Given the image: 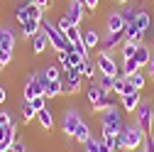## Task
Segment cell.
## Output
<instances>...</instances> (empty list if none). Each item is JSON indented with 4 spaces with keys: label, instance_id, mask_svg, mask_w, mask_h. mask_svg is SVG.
Instances as JSON below:
<instances>
[{
    "label": "cell",
    "instance_id": "1",
    "mask_svg": "<svg viewBox=\"0 0 154 152\" xmlns=\"http://www.w3.org/2000/svg\"><path fill=\"white\" fill-rule=\"evenodd\" d=\"M144 138H147V135L137 128V123H134V125H125V128L118 132V150H122V152H134L137 147H142Z\"/></svg>",
    "mask_w": 154,
    "mask_h": 152
},
{
    "label": "cell",
    "instance_id": "2",
    "mask_svg": "<svg viewBox=\"0 0 154 152\" xmlns=\"http://www.w3.org/2000/svg\"><path fill=\"white\" fill-rule=\"evenodd\" d=\"M42 30L47 32V37H49V44H51V49L56 52V54H59V52H69L73 44L69 42V37L59 30V27H56L51 20H42Z\"/></svg>",
    "mask_w": 154,
    "mask_h": 152
},
{
    "label": "cell",
    "instance_id": "3",
    "mask_svg": "<svg viewBox=\"0 0 154 152\" xmlns=\"http://www.w3.org/2000/svg\"><path fill=\"white\" fill-rule=\"evenodd\" d=\"M95 66H98V71L105 74V76H118L122 64H120V59H115V54H112V52L100 49L98 54H95Z\"/></svg>",
    "mask_w": 154,
    "mask_h": 152
},
{
    "label": "cell",
    "instance_id": "4",
    "mask_svg": "<svg viewBox=\"0 0 154 152\" xmlns=\"http://www.w3.org/2000/svg\"><path fill=\"white\" fill-rule=\"evenodd\" d=\"M44 91H47V76H44V71H34L29 79H27V84H25L22 98L25 101H32L37 96H44Z\"/></svg>",
    "mask_w": 154,
    "mask_h": 152
},
{
    "label": "cell",
    "instance_id": "5",
    "mask_svg": "<svg viewBox=\"0 0 154 152\" xmlns=\"http://www.w3.org/2000/svg\"><path fill=\"white\" fill-rule=\"evenodd\" d=\"M134 116H137V128L144 132V135H152V130H154V106L152 103H147V101H142L140 103V108L134 110Z\"/></svg>",
    "mask_w": 154,
    "mask_h": 152
},
{
    "label": "cell",
    "instance_id": "6",
    "mask_svg": "<svg viewBox=\"0 0 154 152\" xmlns=\"http://www.w3.org/2000/svg\"><path fill=\"white\" fill-rule=\"evenodd\" d=\"M100 128L112 130L115 135H118V132L125 128L122 113H120V108H118V106H112V108H108V110H103V113H100Z\"/></svg>",
    "mask_w": 154,
    "mask_h": 152
},
{
    "label": "cell",
    "instance_id": "7",
    "mask_svg": "<svg viewBox=\"0 0 154 152\" xmlns=\"http://www.w3.org/2000/svg\"><path fill=\"white\" fill-rule=\"evenodd\" d=\"M81 113L76 110V108H69L66 113H64V118H61V130H64V135L66 138H73V132H76V128L81 125Z\"/></svg>",
    "mask_w": 154,
    "mask_h": 152
},
{
    "label": "cell",
    "instance_id": "8",
    "mask_svg": "<svg viewBox=\"0 0 154 152\" xmlns=\"http://www.w3.org/2000/svg\"><path fill=\"white\" fill-rule=\"evenodd\" d=\"M125 25L127 22H125V17H122L120 10H110L105 15V32H122Z\"/></svg>",
    "mask_w": 154,
    "mask_h": 152
},
{
    "label": "cell",
    "instance_id": "9",
    "mask_svg": "<svg viewBox=\"0 0 154 152\" xmlns=\"http://www.w3.org/2000/svg\"><path fill=\"white\" fill-rule=\"evenodd\" d=\"M83 10H86V5L83 3H76V0H69V5H66V17L71 20V25H76L79 27L81 22H83Z\"/></svg>",
    "mask_w": 154,
    "mask_h": 152
},
{
    "label": "cell",
    "instance_id": "10",
    "mask_svg": "<svg viewBox=\"0 0 154 152\" xmlns=\"http://www.w3.org/2000/svg\"><path fill=\"white\" fill-rule=\"evenodd\" d=\"M83 62V56L79 54V52H76L73 47L69 49V52H59V66L66 71V69H71V66H79Z\"/></svg>",
    "mask_w": 154,
    "mask_h": 152
},
{
    "label": "cell",
    "instance_id": "11",
    "mask_svg": "<svg viewBox=\"0 0 154 152\" xmlns=\"http://www.w3.org/2000/svg\"><path fill=\"white\" fill-rule=\"evenodd\" d=\"M118 103H120V96H118V93H112V91H108L98 103L91 106V110H93V113H103V110H108V108H112V106H118Z\"/></svg>",
    "mask_w": 154,
    "mask_h": 152
},
{
    "label": "cell",
    "instance_id": "12",
    "mask_svg": "<svg viewBox=\"0 0 154 152\" xmlns=\"http://www.w3.org/2000/svg\"><path fill=\"white\" fill-rule=\"evenodd\" d=\"M140 103H142L140 91H132V93H127V96H120V108L125 113H134V110L140 108Z\"/></svg>",
    "mask_w": 154,
    "mask_h": 152
},
{
    "label": "cell",
    "instance_id": "13",
    "mask_svg": "<svg viewBox=\"0 0 154 152\" xmlns=\"http://www.w3.org/2000/svg\"><path fill=\"white\" fill-rule=\"evenodd\" d=\"M132 91H137L132 84H130V79L125 74H118L115 76V84H112V93H118V96H127V93H132Z\"/></svg>",
    "mask_w": 154,
    "mask_h": 152
},
{
    "label": "cell",
    "instance_id": "14",
    "mask_svg": "<svg viewBox=\"0 0 154 152\" xmlns=\"http://www.w3.org/2000/svg\"><path fill=\"white\" fill-rule=\"evenodd\" d=\"M125 42V37H122V32H105V37L100 40V44H103V49H108V52H115L120 44Z\"/></svg>",
    "mask_w": 154,
    "mask_h": 152
},
{
    "label": "cell",
    "instance_id": "15",
    "mask_svg": "<svg viewBox=\"0 0 154 152\" xmlns=\"http://www.w3.org/2000/svg\"><path fill=\"white\" fill-rule=\"evenodd\" d=\"M105 93H108V91H105V88H103V86H100L98 81H91V86L86 88V101H88V106L98 103V101H100V98L105 96Z\"/></svg>",
    "mask_w": 154,
    "mask_h": 152
},
{
    "label": "cell",
    "instance_id": "16",
    "mask_svg": "<svg viewBox=\"0 0 154 152\" xmlns=\"http://www.w3.org/2000/svg\"><path fill=\"white\" fill-rule=\"evenodd\" d=\"M32 54H44L47 52V47H49V37H47V32L44 30H39L34 37H32Z\"/></svg>",
    "mask_w": 154,
    "mask_h": 152
},
{
    "label": "cell",
    "instance_id": "17",
    "mask_svg": "<svg viewBox=\"0 0 154 152\" xmlns=\"http://www.w3.org/2000/svg\"><path fill=\"white\" fill-rule=\"evenodd\" d=\"M152 56H154V52H152V49H149L147 44H140V47H137V52H134V56H132V59L137 62V64H140V69H142V66H149Z\"/></svg>",
    "mask_w": 154,
    "mask_h": 152
},
{
    "label": "cell",
    "instance_id": "18",
    "mask_svg": "<svg viewBox=\"0 0 154 152\" xmlns=\"http://www.w3.org/2000/svg\"><path fill=\"white\" fill-rule=\"evenodd\" d=\"M39 30H42V20H25V22L20 25V32H22L25 40H32Z\"/></svg>",
    "mask_w": 154,
    "mask_h": 152
},
{
    "label": "cell",
    "instance_id": "19",
    "mask_svg": "<svg viewBox=\"0 0 154 152\" xmlns=\"http://www.w3.org/2000/svg\"><path fill=\"white\" fill-rule=\"evenodd\" d=\"M17 44V37L10 27H0V47H5V49H15Z\"/></svg>",
    "mask_w": 154,
    "mask_h": 152
},
{
    "label": "cell",
    "instance_id": "20",
    "mask_svg": "<svg viewBox=\"0 0 154 152\" xmlns=\"http://www.w3.org/2000/svg\"><path fill=\"white\" fill-rule=\"evenodd\" d=\"M34 120L39 123L44 130H54V116H51V110H49V108L37 110V118H34Z\"/></svg>",
    "mask_w": 154,
    "mask_h": 152
},
{
    "label": "cell",
    "instance_id": "21",
    "mask_svg": "<svg viewBox=\"0 0 154 152\" xmlns=\"http://www.w3.org/2000/svg\"><path fill=\"white\" fill-rule=\"evenodd\" d=\"M134 25H137L142 32H149V27H152V12L149 10H140L137 17H134Z\"/></svg>",
    "mask_w": 154,
    "mask_h": 152
},
{
    "label": "cell",
    "instance_id": "22",
    "mask_svg": "<svg viewBox=\"0 0 154 152\" xmlns=\"http://www.w3.org/2000/svg\"><path fill=\"white\" fill-rule=\"evenodd\" d=\"M83 44L88 47V52L98 47V44H100V34H98V30H93V27L86 30V32H83Z\"/></svg>",
    "mask_w": 154,
    "mask_h": 152
},
{
    "label": "cell",
    "instance_id": "23",
    "mask_svg": "<svg viewBox=\"0 0 154 152\" xmlns=\"http://www.w3.org/2000/svg\"><path fill=\"white\" fill-rule=\"evenodd\" d=\"M61 93H64V81H47V91H44L47 98H59Z\"/></svg>",
    "mask_w": 154,
    "mask_h": 152
},
{
    "label": "cell",
    "instance_id": "24",
    "mask_svg": "<svg viewBox=\"0 0 154 152\" xmlns=\"http://www.w3.org/2000/svg\"><path fill=\"white\" fill-rule=\"evenodd\" d=\"M88 138H93V135H91V125H88L86 120H81V125H79V128H76V132H73V140L83 145V142H86Z\"/></svg>",
    "mask_w": 154,
    "mask_h": 152
},
{
    "label": "cell",
    "instance_id": "25",
    "mask_svg": "<svg viewBox=\"0 0 154 152\" xmlns=\"http://www.w3.org/2000/svg\"><path fill=\"white\" fill-rule=\"evenodd\" d=\"M137 47H140V42L125 40V42L120 44V54H122V59H132V56H134V52H137Z\"/></svg>",
    "mask_w": 154,
    "mask_h": 152
},
{
    "label": "cell",
    "instance_id": "26",
    "mask_svg": "<svg viewBox=\"0 0 154 152\" xmlns=\"http://www.w3.org/2000/svg\"><path fill=\"white\" fill-rule=\"evenodd\" d=\"M79 69H81V74H83V79H95V71H98L95 62H91V59H83V62L79 64Z\"/></svg>",
    "mask_w": 154,
    "mask_h": 152
},
{
    "label": "cell",
    "instance_id": "27",
    "mask_svg": "<svg viewBox=\"0 0 154 152\" xmlns=\"http://www.w3.org/2000/svg\"><path fill=\"white\" fill-rule=\"evenodd\" d=\"M127 79H130V84H132L134 88H137V91H142V88L147 86V76L142 74V69H140V71H134V74H130Z\"/></svg>",
    "mask_w": 154,
    "mask_h": 152
},
{
    "label": "cell",
    "instance_id": "28",
    "mask_svg": "<svg viewBox=\"0 0 154 152\" xmlns=\"http://www.w3.org/2000/svg\"><path fill=\"white\" fill-rule=\"evenodd\" d=\"M20 116H22V123L27 125V123H32V120L37 118V110L32 108V103H29V101H25V103H22V110H20Z\"/></svg>",
    "mask_w": 154,
    "mask_h": 152
},
{
    "label": "cell",
    "instance_id": "29",
    "mask_svg": "<svg viewBox=\"0 0 154 152\" xmlns=\"http://www.w3.org/2000/svg\"><path fill=\"white\" fill-rule=\"evenodd\" d=\"M44 76H47V81H61V76H64V69L61 66H47L44 69Z\"/></svg>",
    "mask_w": 154,
    "mask_h": 152
},
{
    "label": "cell",
    "instance_id": "30",
    "mask_svg": "<svg viewBox=\"0 0 154 152\" xmlns=\"http://www.w3.org/2000/svg\"><path fill=\"white\" fill-rule=\"evenodd\" d=\"M27 3H29V0H25V3H22L20 8H17V10H15V15H12L17 25H22L25 20H29V12H27Z\"/></svg>",
    "mask_w": 154,
    "mask_h": 152
},
{
    "label": "cell",
    "instance_id": "31",
    "mask_svg": "<svg viewBox=\"0 0 154 152\" xmlns=\"http://www.w3.org/2000/svg\"><path fill=\"white\" fill-rule=\"evenodd\" d=\"M134 71H140V64L134 62V59H122V66H120V74H125V76H130V74H134Z\"/></svg>",
    "mask_w": 154,
    "mask_h": 152
},
{
    "label": "cell",
    "instance_id": "32",
    "mask_svg": "<svg viewBox=\"0 0 154 152\" xmlns=\"http://www.w3.org/2000/svg\"><path fill=\"white\" fill-rule=\"evenodd\" d=\"M120 12H122V17H125V22H134V17H137L140 8H134V5H127V3H125V8H122Z\"/></svg>",
    "mask_w": 154,
    "mask_h": 152
},
{
    "label": "cell",
    "instance_id": "33",
    "mask_svg": "<svg viewBox=\"0 0 154 152\" xmlns=\"http://www.w3.org/2000/svg\"><path fill=\"white\" fill-rule=\"evenodd\" d=\"M100 147H103V140H98V138H88L83 142V150L86 152H100Z\"/></svg>",
    "mask_w": 154,
    "mask_h": 152
},
{
    "label": "cell",
    "instance_id": "34",
    "mask_svg": "<svg viewBox=\"0 0 154 152\" xmlns=\"http://www.w3.org/2000/svg\"><path fill=\"white\" fill-rule=\"evenodd\" d=\"M12 54H15V49H5V47H0V69H5V66L12 62Z\"/></svg>",
    "mask_w": 154,
    "mask_h": 152
},
{
    "label": "cell",
    "instance_id": "35",
    "mask_svg": "<svg viewBox=\"0 0 154 152\" xmlns=\"http://www.w3.org/2000/svg\"><path fill=\"white\" fill-rule=\"evenodd\" d=\"M66 37H69V42H71V44H79V42H83V32H81L79 27H76V25H73V27L66 32Z\"/></svg>",
    "mask_w": 154,
    "mask_h": 152
},
{
    "label": "cell",
    "instance_id": "36",
    "mask_svg": "<svg viewBox=\"0 0 154 152\" xmlns=\"http://www.w3.org/2000/svg\"><path fill=\"white\" fill-rule=\"evenodd\" d=\"M54 25H56V27H59V30H61L64 34H66V32H69V30L73 27V25H71V20H69V17H66V15H61V17H56V22H54Z\"/></svg>",
    "mask_w": 154,
    "mask_h": 152
},
{
    "label": "cell",
    "instance_id": "37",
    "mask_svg": "<svg viewBox=\"0 0 154 152\" xmlns=\"http://www.w3.org/2000/svg\"><path fill=\"white\" fill-rule=\"evenodd\" d=\"M98 84L105 88V91H112V84H115V76H105V74H100V79H98Z\"/></svg>",
    "mask_w": 154,
    "mask_h": 152
},
{
    "label": "cell",
    "instance_id": "38",
    "mask_svg": "<svg viewBox=\"0 0 154 152\" xmlns=\"http://www.w3.org/2000/svg\"><path fill=\"white\" fill-rule=\"evenodd\" d=\"M29 103H32L34 110H44V108H47V96H37V98H32Z\"/></svg>",
    "mask_w": 154,
    "mask_h": 152
},
{
    "label": "cell",
    "instance_id": "39",
    "mask_svg": "<svg viewBox=\"0 0 154 152\" xmlns=\"http://www.w3.org/2000/svg\"><path fill=\"white\" fill-rule=\"evenodd\" d=\"M142 152H154V135H147L142 142Z\"/></svg>",
    "mask_w": 154,
    "mask_h": 152
},
{
    "label": "cell",
    "instance_id": "40",
    "mask_svg": "<svg viewBox=\"0 0 154 152\" xmlns=\"http://www.w3.org/2000/svg\"><path fill=\"white\" fill-rule=\"evenodd\" d=\"M8 152H27V147H25V142H22V140H15V142H12V147H10Z\"/></svg>",
    "mask_w": 154,
    "mask_h": 152
},
{
    "label": "cell",
    "instance_id": "41",
    "mask_svg": "<svg viewBox=\"0 0 154 152\" xmlns=\"http://www.w3.org/2000/svg\"><path fill=\"white\" fill-rule=\"evenodd\" d=\"M12 120H15V118L10 116V113H8V110H0V125H10Z\"/></svg>",
    "mask_w": 154,
    "mask_h": 152
},
{
    "label": "cell",
    "instance_id": "42",
    "mask_svg": "<svg viewBox=\"0 0 154 152\" xmlns=\"http://www.w3.org/2000/svg\"><path fill=\"white\" fill-rule=\"evenodd\" d=\"M32 3H34L37 8H42V10H49V8L54 5V0H32Z\"/></svg>",
    "mask_w": 154,
    "mask_h": 152
},
{
    "label": "cell",
    "instance_id": "43",
    "mask_svg": "<svg viewBox=\"0 0 154 152\" xmlns=\"http://www.w3.org/2000/svg\"><path fill=\"white\" fill-rule=\"evenodd\" d=\"M8 101V91H5V86H0V106H3Z\"/></svg>",
    "mask_w": 154,
    "mask_h": 152
},
{
    "label": "cell",
    "instance_id": "44",
    "mask_svg": "<svg viewBox=\"0 0 154 152\" xmlns=\"http://www.w3.org/2000/svg\"><path fill=\"white\" fill-rule=\"evenodd\" d=\"M149 76L154 79V56H152V62H149Z\"/></svg>",
    "mask_w": 154,
    "mask_h": 152
},
{
    "label": "cell",
    "instance_id": "45",
    "mask_svg": "<svg viewBox=\"0 0 154 152\" xmlns=\"http://www.w3.org/2000/svg\"><path fill=\"white\" fill-rule=\"evenodd\" d=\"M10 150V145H5V142H0V152H8Z\"/></svg>",
    "mask_w": 154,
    "mask_h": 152
},
{
    "label": "cell",
    "instance_id": "46",
    "mask_svg": "<svg viewBox=\"0 0 154 152\" xmlns=\"http://www.w3.org/2000/svg\"><path fill=\"white\" fill-rule=\"evenodd\" d=\"M100 152H115V150H112V147H108V145H103V147H100Z\"/></svg>",
    "mask_w": 154,
    "mask_h": 152
},
{
    "label": "cell",
    "instance_id": "47",
    "mask_svg": "<svg viewBox=\"0 0 154 152\" xmlns=\"http://www.w3.org/2000/svg\"><path fill=\"white\" fill-rule=\"evenodd\" d=\"M118 3H120V5H125V3H130V0H118Z\"/></svg>",
    "mask_w": 154,
    "mask_h": 152
},
{
    "label": "cell",
    "instance_id": "48",
    "mask_svg": "<svg viewBox=\"0 0 154 152\" xmlns=\"http://www.w3.org/2000/svg\"><path fill=\"white\" fill-rule=\"evenodd\" d=\"M152 52H154V40H152Z\"/></svg>",
    "mask_w": 154,
    "mask_h": 152
},
{
    "label": "cell",
    "instance_id": "49",
    "mask_svg": "<svg viewBox=\"0 0 154 152\" xmlns=\"http://www.w3.org/2000/svg\"><path fill=\"white\" fill-rule=\"evenodd\" d=\"M76 3H86V0H76Z\"/></svg>",
    "mask_w": 154,
    "mask_h": 152
}]
</instances>
